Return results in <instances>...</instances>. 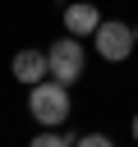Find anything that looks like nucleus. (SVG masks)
Returning a JSON list of instances; mask_svg holds the SVG:
<instances>
[{"label":"nucleus","instance_id":"obj_2","mask_svg":"<svg viewBox=\"0 0 138 147\" xmlns=\"http://www.w3.org/2000/svg\"><path fill=\"white\" fill-rule=\"evenodd\" d=\"M46 60H51V78H55V83H64V87H74V83L83 78V69H87L83 37L64 32L60 41H51V46H46Z\"/></svg>","mask_w":138,"mask_h":147},{"label":"nucleus","instance_id":"obj_8","mask_svg":"<svg viewBox=\"0 0 138 147\" xmlns=\"http://www.w3.org/2000/svg\"><path fill=\"white\" fill-rule=\"evenodd\" d=\"M129 133H133V142H138V115H133V124H129Z\"/></svg>","mask_w":138,"mask_h":147},{"label":"nucleus","instance_id":"obj_7","mask_svg":"<svg viewBox=\"0 0 138 147\" xmlns=\"http://www.w3.org/2000/svg\"><path fill=\"white\" fill-rule=\"evenodd\" d=\"M74 147H115L106 133H83V138H74Z\"/></svg>","mask_w":138,"mask_h":147},{"label":"nucleus","instance_id":"obj_1","mask_svg":"<svg viewBox=\"0 0 138 147\" xmlns=\"http://www.w3.org/2000/svg\"><path fill=\"white\" fill-rule=\"evenodd\" d=\"M28 115L41 124V129H64L69 115H74V101H69V87L55 83V78H41L28 87Z\"/></svg>","mask_w":138,"mask_h":147},{"label":"nucleus","instance_id":"obj_6","mask_svg":"<svg viewBox=\"0 0 138 147\" xmlns=\"http://www.w3.org/2000/svg\"><path fill=\"white\" fill-rule=\"evenodd\" d=\"M28 147H74V133H64V129H41Z\"/></svg>","mask_w":138,"mask_h":147},{"label":"nucleus","instance_id":"obj_4","mask_svg":"<svg viewBox=\"0 0 138 147\" xmlns=\"http://www.w3.org/2000/svg\"><path fill=\"white\" fill-rule=\"evenodd\" d=\"M9 74H14L23 87H32V83L51 78V60H46V51H32V46H23V51H14V60H9Z\"/></svg>","mask_w":138,"mask_h":147},{"label":"nucleus","instance_id":"obj_9","mask_svg":"<svg viewBox=\"0 0 138 147\" xmlns=\"http://www.w3.org/2000/svg\"><path fill=\"white\" fill-rule=\"evenodd\" d=\"M133 37H138V23H133Z\"/></svg>","mask_w":138,"mask_h":147},{"label":"nucleus","instance_id":"obj_5","mask_svg":"<svg viewBox=\"0 0 138 147\" xmlns=\"http://www.w3.org/2000/svg\"><path fill=\"white\" fill-rule=\"evenodd\" d=\"M97 28H101V9H97L92 0H69V5H64V32L92 37Z\"/></svg>","mask_w":138,"mask_h":147},{"label":"nucleus","instance_id":"obj_3","mask_svg":"<svg viewBox=\"0 0 138 147\" xmlns=\"http://www.w3.org/2000/svg\"><path fill=\"white\" fill-rule=\"evenodd\" d=\"M138 46V37H133V28L124 23V18H101V28L92 32V51L106 60V64H120V60H129V51Z\"/></svg>","mask_w":138,"mask_h":147}]
</instances>
